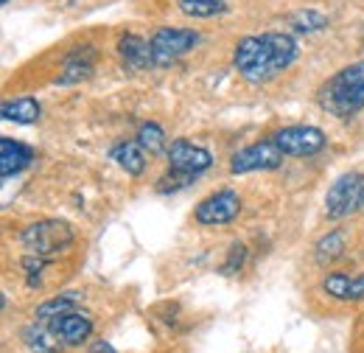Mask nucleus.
Returning <instances> with one entry per match:
<instances>
[{"mask_svg":"<svg viewBox=\"0 0 364 353\" xmlns=\"http://www.w3.org/2000/svg\"><path fill=\"white\" fill-rule=\"evenodd\" d=\"M289 26L297 34H314V31H322L328 26V17L322 11H314V9H300L289 17Z\"/></svg>","mask_w":364,"mask_h":353,"instance_id":"obj_22","label":"nucleus"},{"mask_svg":"<svg viewBox=\"0 0 364 353\" xmlns=\"http://www.w3.org/2000/svg\"><path fill=\"white\" fill-rule=\"evenodd\" d=\"M274 143L280 146V152L286 157H314L328 146V137L319 127L311 124H294V127H283L272 135Z\"/></svg>","mask_w":364,"mask_h":353,"instance_id":"obj_8","label":"nucleus"},{"mask_svg":"<svg viewBox=\"0 0 364 353\" xmlns=\"http://www.w3.org/2000/svg\"><path fill=\"white\" fill-rule=\"evenodd\" d=\"M348 250V238L342 230H331L314 244V264L317 266H331L333 261H339Z\"/></svg>","mask_w":364,"mask_h":353,"instance_id":"obj_18","label":"nucleus"},{"mask_svg":"<svg viewBox=\"0 0 364 353\" xmlns=\"http://www.w3.org/2000/svg\"><path fill=\"white\" fill-rule=\"evenodd\" d=\"M135 140L149 152V154H160V152H168V137L163 132V127L160 124H154V121H146V124H140V130H137Z\"/></svg>","mask_w":364,"mask_h":353,"instance_id":"obj_21","label":"nucleus"},{"mask_svg":"<svg viewBox=\"0 0 364 353\" xmlns=\"http://www.w3.org/2000/svg\"><path fill=\"white\" fill-rule=\"evenodd\" d=\"M149 43H151V62H154V68H168V65H174L177 59H182L185 53H191L199 45V31L163 26V28H157L149 37Z\"/></svg>","mask_w":364,"mask_h":353,"instance_id":"obj_6","label":"nucleus"},{"mask_svg":"<svg viewBox=\"0 0 364 353\" xmlns=\"http://www.w3.org/2000/svg\"><path fill=\"white\" fill-rule=\"evenodd\" d=\"M322 292L339 303H359V300H364V275L328 272L322 278Z\"/></svg>","mask_w":364,"mask_h":353,"instance_id":"obj_12","label":"nucleus"},{"mask_svg":"<svg viewBox=\"0 0 364 353\" xmlns=\"http://www.w3.org/2000/svg\"><path fill=\"white\" fill-rule=\"evenodd\" d=\"M34 160H37V154L31 146H26L14 137H0V176L3 179L23 174Z\"/></svg>","mask_w":364,"mask_h":353,"instance_id":"obj_13","label":"nucleus"},{"mask_svg":"<svg viewBox=\"0 0 364 353\" xmlns=\"http://www.w3.org/2000/svg\"><path fill=\"white\" fill-rule=\"evenodd\" d=\"M166 157H168V172L157 179L160 194H177L213 166V154L205 146H196L185 137H177L168 143Z\"/></svg>","mask_w":364,"mask_h":353,"instance_id":"obj_3","label":"nucleus"},{"mask_svg":"<svg viewBox=\"0 0 364 353\" xmlns=\"http://www.w3.org/2000/svg\"><path fill=\"white\" fill-rule=\"evenodd\" d=\"M238 214H241V196L232 188H219L196 205L193 219L202 227H222L238 219Z\"/></svg>","mask_w":364,"mask_h":353,"instance_id":"obj_9","label":"nucleus"},{"mask_svg":"<svg viewBox=\"0 0 364 353\" xmlns=\"http://www.w3.org/2000/svg\"><path fill=\"white\" fill-rule=\"evenodd\" d=\"M247 255H250V250H247V244L244 241H232L228 250V258H225V264H222V275H238L244 264H247Z\"/></svg>","mask_w":364,"mask_h":353,"instance_id":"obj_23","label":"nucleus"},{"mask_svg":"<svg viewBox=\"0 0 364 353\" xmlns=\"http://www.w3.org/2000/svg\"><path fill=\"white\" fill-rule=\"evenodd\" d=\"M319 107L333 118H353L364 110V59L336 70L317 90Z\"/></svg>","mask_w":364,"mask_h":353,"instance_id":"obj_2","label":"nucleus"},{"mask_svg":"<svg viewBox=\"0 0 364 353\" xmlns=\"http://www.w3.org/2000/svg\"><path fill=\"white\" fill-rule=\"evenodd\" d=\"M0 112H3V118L11 121V124L31 127V124L40 121L43 107H40V101H37L34 95H20V98H11V101H3Z\"/></svg>","mask_w":364,"mask_h":353,"instance_id":"obj_17","label":"nucleus"},{"mask_svg":"<svg viewBox=\"0 0 364 353\" xmlns=\"http://www.w3.org/2000/svg\"><path fill=\"white\" fill-rule=\"evenodd\" d=\"M364 211V174L362 172H345L339 174L328 194H325V216L328 219H348Z\"/></svg>","mask_w":364,"mask_h":353,"instance_id":"obj_5","label":"nucleus"},{"mask_svg":"<svg viewBox=\"0 0 364 353\" xmlns=\"http://www.w3.org/2000/svg\"><path fill=\"white\" fill-rule=\"evenodd\" d=\"M146 149L137 143V140H121V143H115L112 149H109V160L121 169V172H127L129 176H140L146 172Z\"/></svg>","mask_w":364,"mask_h":353,"instance_id":"obj_16","label":"nucleus"},{"mask_svg":"<svg viewBox=\"0 0 364 353\" xmlns=\"http://www.w3.org/2000/svg\"><path fill=\"white\" fill-rule=\"evenodd\" d=\"M95 62H98L95 45H76L73 51L65 53L62 68H59V76H56V85L59 88H70V85L87 82L92 76V70H95Z\"/></svg>","mask_w":364,"mask_h":353,"instance_id":"obj_10","label":"nucleus"},{"mask_svg":"<svg viewBox=\"0 0 364 353\" xmlns=\"http://www.w3.org/2000/svg\"><path fill=\"white\" fill-rule=\"evenodd\" d=\"M182 14L193 17V20H210V17H219L225 14L230 6L228 0H177Z\"/></svg>","mask_w":364,"mask_h":353,"instance_id":"obj_20","label":"nucleus"},{"mask_svg":"<svg viewBox=\"0 0 364 353\" xmlns=\"http://www.w3.org/2000/svg\"><path fill=\"white\" fill-rule=\"evenodd\" d=\"M297 53H300L297 40L286 31L250 34V37L238 40L232 48V68L238 70V76L244 82L267 85L294 65Z\"/></svg>","mask_w":364,"mask_h":353,"instance_id":"obj_1","label":"nucleus"},{"mask_svg":"<svg viewBox=\"0 0 364 353\" xmlns=\"http://www.w3.org/2000/svg\"><path fill=\"white\" fill-rule=\"evenodd\" d=\"M283 152L280 146L274 143V137L269 140H258V143H250L244 149H238L232 157H230V172L232 174H252V172H274L283 166Z\"/></svg>","mask_w":364,"mask_h":353,"instance_id":"obj_7","label":"nucleus"},{"mask_svg":"<svg viewBox=\"0 0 364 353\" xmlns=\"http://www.w3.org/2000/svg\"><path fill=\"white\" fill-rule=\"evenodd\" d=\"M87 353H118L115 351V348H112V345H109V342H104V339H98V342H95V345H92L90 351Z\"/></svg>","mask_w":364,"mask_h":353,"instance_id":"obj_24","label":"nucleus"},{"mask_svg":"<svg viewBox=\"0 0 364 353\" xmlns=\"http://www.w3.org/2000/svg\"><path fill=\"white\" fill-rule=\"evenodd\" d=\"M23 342L31 353H62L68 345L59 339V334L53 331V325L46 320H34L23 328Z\"/></svg>","mask_w":364,"mask_h":353,"instance_id":"obj_15","label":"nucleus"},{"mask_svg":"<svg viewBox=\"0 0 364 353\" xmlns=\"http://www.w3.org/2000/svg\"><path fill=\"white\" fill-rule=\"evenodd\" d=\"M118 59H121V65H124L127 70H132V73L154 68V62H151V43L143 40L140 34H124V37L118 40Z\"/></svg>","mask_w":364,"mask_h":353,"instance_id":"obj_14","label":"nucleus"},{"mask_svg":"<svg viewBox=\"0 0 364 353\" xmlns=\"http://www.w3.org/2000/svg\"><path fill=\"white\" fill-rule=\"evenodd\" d=\"M3 3H9V0H3Z\"/></svg>","mask_w":364,"mask_h":353,"instance_id":"obj_25","label":"nucleus"},{"mask_svg":"<svg viewBox=\"0 0 364 353\" xmlns=\"http://www.w3.org/2000/svg\"><path fill=\"white\" fill-rule=\"evenodd\" d=\"M79 303H82V292H65V295H56V297H50L46 300L43 306H37L34 311V320H56V317H62V314H68V311L79 309Z\"/></svg>","mask_w":364,"mask_h":353,"instance_id":"obj_19","label":"nucleus"},{"mask_svg":"<svg viewBox=\"0 0 364 353\" xmlns=\"http://www.w3.org/2000/svg\"><path fill=\"white\" fill-rule=\"evenodd\" d=\"M48 322L53 325V331L59 334V339H62L68 348L87 342L92 334V317L79 309L68 311V314H62V317H56V320H48Z\"/></svg>","mask_w":364,"mask_h":353,"instance_id":"obj_11","label":"nucleus"},{"mask_svg":"<svg viewBox=\"0 0 364 353\" xmlns=\"http://www.w3.org/2000/svg\"><path fill=\"white\" fill-rule=\"evenodd\" d=\"M76 233L68 221L62 219H40L28 224L20 233V244L28 255H40V258H56L59 253H65L73 244Z\"/></svg>","mask_w":364,"mask_h":353,"instance_id":"obj_4","label":"nucleus"}]
</instances>
